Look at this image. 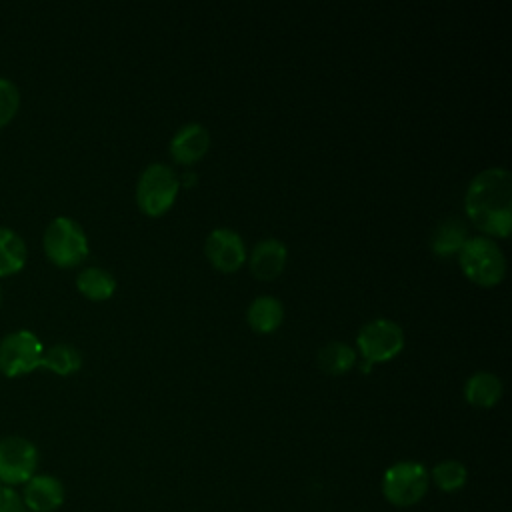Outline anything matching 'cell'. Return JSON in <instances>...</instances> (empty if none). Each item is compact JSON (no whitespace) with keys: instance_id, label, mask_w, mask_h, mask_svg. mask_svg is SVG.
Instances as JSON below:
<instances>
[{"instance_id":"19","label":"cell","mask_w":512,"mask_h":512,"mask_svg":"<svg viewBox=\"0 0 512 512\" xmlns=\"http://www.w3.org/2000/svg\"><path fill=\"white\" fill-rule=\"evenodd\" d=\"M354 350L344 342H330L318 352V364L328 374H344L354 364Z\"/></svg>"},{"instance_id":"7","label":"cell","mask_w":512,"mask_h":512,"mask_svg":"<svg viewBox=\"0 0 512 512\" xmlns=\"http://www.w3.org/2000/svg\"><path fill=\"white\" fill-rule=\"evenodd\" d=\"M358 348L366 360L364 370H370L374 362H386L404 348V332L392 320H372L358 332Z\"/></svg>"},{"instance_id":"13","label":"cell","mask_w":512,"mask_h":512,"mask_svg":"<svg viewBox=\"0 0 512 512\" xmlns=\"http://www.w3.org/2000/svg\"><path fill=\"white\" fill-rule=\"evenodd\" d=\"M28 248L18 232L0 226V278L20 272L26 264Z\"/></svg>"},{"instance_id":"8","label":"cell","mask_w":512,"mask_h":512,"mask_svg":"<svg viewBox=\"0 0 512 512\" xmlns=\"http://www.w3.org/2000/svg\"><path fill=\"white\" fill-rule=\"evenodd\" d=\"M38 468V448L24 436L0 438V484H26Z\"/></svg>"},{"instance_id":"4","label":"cell","mask_w":512,"mask_h":512,"mask_svg":"<svg viewBox=\"0 0 512 512\" xmlns=\"http://www.w3.org/2000/svg\"><path fill=\"white\" fill-rule=\"evenodd\" d=\"M430 484V474L420 462H396L384 472L382 492L394 506L408 508L418 504Z\"/></svg>"},{"instance_id":"2","label":"cell","mask_w":512,"mask_h":512,"mask_svg":"<svg viewBox=\"0 0 512 512\" xmlns=\"http://www.w3.org/2000/svg\"><path fill=\"white\" fill-rule=\"evenodd\" d=\"M42 246L46 258L60 268L78 266L90 250L84 228L68 216H58L46 226Z\"/></svg>"},{"instance_id":"14","label":"cell","mask_w":512,"mask_h":512,"mask_svg":"<svg viewBox=\"0 0 512 512\" xmlns=\"http://www.w3.org/2000/svg\"><path fill=\"white\" fill-rule=\"evenodd\" d=\"M246 318H248L250 328L256 332H260V334L274 332L282 324V318H284L282 302L272 296H260V298L252 300V304L248 306Z\"/></svg>"},{"instance_id":"5","label":"cell","mask_w":512,"mask_h":512,"mask_svg":"<svg viewBox=\"0 0 512 512\" xmlns=\"http://www.w3.org/2000/svg\"><path fill=\"white\" fill-rule=\"evenodd\" d=\"M44 344L32 330H14L0 340V372L18 378L42 366Z\"/></svg>"},{"instance_id":"6","label":"cell","mask_w":512,"mask_h":512,"mask_svg":"<svg viewBox=\"0 0 512 512\" xmlns=\"http://www.w3.org/2000/svg\"><path fill=\"white\" fill-rule=\"evenodd\" d=\"M178 178L172 168L164 164H150L138 180L136 202L148 216L164 214L176 200Z\"/></svg>"},{"instance_id":"15","label":"cell","mask_w":512,"mask_h":512,"mask_svg":"<svg viewBox=\"0 0 512 512\" xmlns=\"http://www.w3.org/2000/svg\"><path fill=\"white\" fill-rule=\"evenodd\" d=\"M464 396L468 404L476 408H490L494 406L502 396V382L498 376L490 372H476L468 378Z\"/></svg>"},{"instance_id":"10","label":"cell","mask_w":512,"mask_h":512,"mask_svg":"<svg viewBox=\"0 0 512 512\" xmlns=\"http://www.w3.org/2000/svg\"><path fill=\"white\" fill-rule=\"evenodd\" d=\"M22 504L32 512H54L64 504V486L48 474H34L22 492Z\"/></svg>"},{"instance_id":"17","label":"cell","mask_w":512,"mask_h":512,"mask_svg":"<svg viewBox=\"0 0 512 512\" xmlns=\"http://www.w3.org/2000/svg\"><path fill=\"white\" fill-rule=\"evenodd\" d=\"M80 366H82V356L78 348H74L72 344H54L50 348H44L40 368H46L58 376H70L78 372Z\"/></svg>"},{"instance_id":"18","label":"cell","mask_w":512,"mask_h":512,"mask_svg":"<svg viewBox=\"0 0 512 512\" xmlns=\"http://www.w3.org/2000/svg\"><path fill=\"white\" fill-rule=\"evenodd\" d=\"M466 242V228L458 218L444 220L432 234V250L440 256L460 252Z\"/></svg>"},{"instance_id":"1","label":"cell","mask_w":512,"mask_h":512,"mask_svg":"<svg viewBox=\"0 0 512 512\" xmlns=\"http://www.w3.org/2000/svg\"><path fill=\"white\" fill-rule=\"evenodd\" d=\"M466 214L486 234L506 238L512 228V178L504 168H488L474 176L466 192Z\"/></svg>"},{"instance_id":"22","label":"cell","mask_w":512,"mask_h":512,"mask_svg":"<svg viewBox=\"0 0 512 512\" xmlns=\"http://www.w3.org/2000/svg\"><path fill=\"white\" fill-rule=\"evenodd\" d=\"M0 512H26L20 494L4 484H0Z\"/></svg>"},{"instance_id":"21","label":"cell","mask_w":512,"mask_h":512,"mask_svg":"<svg viewBox=\"0 0 512 512\" xmlns=\"http://www.w3.org/2000/svg\"><path fill=\"white\" fill-rule=\"evenodd\" d=\"M18 108H20L18 86L12 80L0 76V128H4L8 122H12Z\"/></svg>"},{"instance_id":"20","label":"cell","mask_w":512,"mask_h":512,"mask_svg":"<svg viewBox=\"0 0 512 512\" xmlns=\"http://www.w3.org/2000/svg\"><path fill=\"white\" fill-rule=\"evenodd\" d=\"M432 478L442 492H456L466 484V468L458 460H444L434 466Z\"/></svg>"},{"instance_id":"23","label":"cell","mask_w":512,"mask_h":512,"mask_svg":"<svg viewBox=\"0 0 512 512\" xmlns=\"http://www.w3.org/2000/svg\"><path fill=\"white\" fill-rule=\"evenodd\" d=\"M0 304H2V286H0Z\"/></svg>"},{"instance_id":"16","label":"cell","mask_w":512,"mask_h":512,"mask_svg":"<svg viewBox=\"0 0 512 512\" xmlns=\"http://www.w3.org/2000/svg\"><path fill=\"white\" fill-rule=\"evenodd\" d=\"M76 288L82 296H86L88 300L100 302V300H108L114 290H116V280L112 278L110 272H106L104 268L98 266H90L84 268L78 276H76Z\"/></svg>"},{"instance_id":"9","label":"cell","mask_w":512,"mask_h":512,"mask_svg":"<svg viewBox=\"0 0 512 512\" xmlns=\"http://www.w3.org/2000/svg\"><path fill=\"white\" fill-rule=\"evenodd\" d=\"M204 252L210 264L226 274L236 272L246 260V248L240 234L228 228H218L210 232L204 244Z\"/></svg>"},{"instance_id":"12","label":"cell","mask_w":512,"mask_h":512,"mask_svg":"<svg viewBox=\"0 0 512 512\" xmlns=\"http://www.w3.org/2000/svg\"><path fill=\"white\" fill-rule=\"evenodd\" d=\"M286 256L288 250L284 242L276 238H266L258 242L250 254V272L258 280H274L284 270Z\"/></svg>"},{"instance_id":"3","label":"cell","mask_w":512,"mask_h":512,"mask_svg":"<svg viewBox=\"0 0 512 512\" xmlns=\"http://www.w3.org/2000/svg\"><path fill=\"white\" fill-rule=\"evenodd\" d=\"M462 272L480 286H496L506 274V258L490 238H470L458 252Z\"/></svg>"},{"instance_id":"11","label":"cell","mask_w":512,"mask_h":512,"mask_svg":"<svg viewBox=\"0 0 512 512\" xmlns=\"http://www.w3.org/2000/svg\"><path fill=\"white\" fill-rule=\"evenodd\" d=\"M210 148V134L202 124H186L182 126L172 142H170V154L180 164H192L198 162Z\"/></svg>"}]
</instances>
